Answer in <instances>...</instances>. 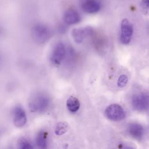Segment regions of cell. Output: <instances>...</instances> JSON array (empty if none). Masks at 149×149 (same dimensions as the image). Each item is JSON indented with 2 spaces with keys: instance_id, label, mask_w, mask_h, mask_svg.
I'll use <instances>...</instances> for the list:
<instances>
[{
  "instance_id": "cell-10",
  "label": "cell",
  "mask_w": 149,
  "mask_h": 149,
  "mask_svg": "<svg viewBox=\"0 0 149 149\" xmlns=\"http://www.w3.org/2000/svg\"><path fill=\"white\" fill-rule=\"evenodd\" d=\"M81 20L79 12L74 9H68L63 15V20L69 25L78 23Z\"/></svg>"
},
{
  "instance_id": "cell-8",
  "label": "cell",
  "mask_w": 149,
  "mask_h": 149,
  "mask_svg": "<svg viewBox=\"0 0 149 149\" xmlns=\"http://www.w3.org/2000/svg\"><path fill=\"white\" fill-rule=\"evenodd\" d=\"M81 6L84 12L94 13L100 10L101 3L98 0H83Z\"/></svg>"
},
{
  "instance_id": "cell-9",
  "label": "cell",
  "mask_w": 149,
  "mask_h": 149,
  "mask_svg": "<svg viewBox=\"0 0 149 149\" xmlns=\"http://www.w3.org/2000/svg\"><path fill=\"white\" fill-rule=\"evenodd\" d=\"M93 33V30L90 27L74 29L72 32L73 40L77 43H80L84 38L88 36H91Z\"/></svg>"
},
{
  "instance_id": "cell-12",
  "label": "cell",
  "mask_w": 149,
  "mask_h": 149,
  "mask_svg": "<svg viewBox=\"0 0 149 149\" xmlns=\"http://www.w3.org/2000/svg\"><path fill=\"white\" fill-rule=\"evenodd\" d=\"M48 134L45 131L41 130L39 132L36 136V143L40 148H45L47 147Z\"/></svg>"
},
{
  "instance_id": "cell-6",
  "label": "cell",
  "mask_w": 149,
  "mask_h": 149,
  "mask_svg": "<svg viewBox=\"0 0 149 149\" xmlns=\"http://www.w3.org/2000/svg\"><path fill=\"white\" fill-rule=\"evenodd\" d=\"M133 33L132 24L126 19L122 20L120 26V41L123 44H128L131 40Z\"/></svg>"
},
{
  "instance_id": "cell-14",
  "label": "cell",
  "mask_w": 149,
  "mask_h": 149,
  "mask_svg": "<svg viewBox=\"0 0 149 149\" xmlns=\"http://www.w3.org/2000/svg\"><path fill=\"white\" fill-rule=\"evenodd\" d=\"M68 127L69 125L66 122H60L55 126V133L58 136L62 135L68 131Z\"/></svg>"
},
{
  "instance_id": "cell-4",
  "label": "cell",
  "mask_w": 149,
  "mask_h": 149,
  "mask_svg": "<svg viewBox=\"0 0 149 149\" xmlns=\"http://www.w3.org/2000/svg\"><path fill=\"white\" fill-rule=\"evenodd\" d=\"M66 55V48L63 43L58 42L53 48L51 55L50 61L54 65L59 66L63 60Z\"/></svg>"
},
{
  "instance_id": "cell-15",
  "label": "cell",
  "mask_w": 149,
  "mask_h": 149,
  "mask_svg": "<svg viewBox=\"0 0 149 149\" xmlns=\"http://www.w3.org/2000/svg\"><path fill=\"white\" fill-rule=\"evenodd\" d=\"M19 147L22 149H30L33 148V146L31 145V143L26 139L23 138L19 142Z\"/></svg>"
},
{
  "instance_id": "cell-7",
  "label": "cell",
  "mask_w": 149,
  "mask_h": 149,
  "mask_svg": "<svg viewBox=\"0 0 149 149\" xmlns=\"http://www.w3.org/2000/svg\"><path fill=\"white\" fill-rule=\"evenodd\" d=\"M27 122L26 114L24 110L20 107H16L13 111V123L17 127H22Z\"/></svg>"
},
{
  "instance_id": "cell-1",
  "label": "cell",
  "mask_w": 149,
  "mask_h": 149,
  "mask_svg": "<svg viewBox=\"0 0 149 149\" xmlns=\"http://www.w3.org/2000/svg\"><path fill=\"white\" fill-rule=\"evenodd\" d=\"M49 99L45 94L37 93L33 95L29 102V108L32 112H42L49 105Z\"/></svg>"
},
{
  "instance_id": "cell-5",
  "label": "cell",
  "mask_w": 149,
  "mask_h": 149,
  "mask_svg": "<svg viewBox=\"0 0 149 149\" xmlns=\"http://www.w3.org/2000/svg\"><path fill=\"white\" fill-rule=\"evenodd\" d=\"M132 105L136 111L146 110L149 106V94L142 93L134 95L132 100Z\"/></svg>"
},
{
  "instance_id": "cell-17",
  "label": "cell",
  "mask_w": 149,
  "mask_h": 149,
  "mask_svg": "<svg viewBox=\"0 0 149 149\" xmlns=\"http://www.w3.org/2000/svg\"><path fill=\"white\" fill-rule=\"evenodd\" d=\"M142 12L146 15H149V0H143L140 4Z\"/></svg>"
},
{
  "instance_id": "cell-2",
  "label": "cell",
  "mask_w": 149,
  "mask_h": 149,
  "mask_svg": "<svg viewBox=\"0 0 149 149\" xmlns=\"http://www.w3.org/2000/svg\"><path fill=\"white\" fill-rule=\"evenodd\" d=\"M31 34L35 42L38 44H42L49 40L51 36V31L46 26L37 24L33 28Z\"/></svg>"
},
{
  "instance_id": "cell-13",
  "label": "cell",
  "mask_w": 149,
  "mask_h": 149,
  "mask_svg": "<svg viewBox=\"0 0 149 149\" xmlns=\"http://www.w3.org/2000/svg\"><path fill=\"white\" fill-rule=\"evenodd\" d=\"M80 106V104L79 100L74 96L69 97L66 101L67 108L72 113L77 112L79 109Z\"/></svg>"
},
{
  "instance_id": "cell-16",
  "label": "cell",
  "mask_w": 149,
  "mask_h": 149,
  "mask_svg": "<svg viewBox=\"0 0 149 149\" xmlns=\"http://www.w3.org/2000/svg\"><path fill=\"white\" fill-rule=\"evenodd\" d=\"M128 77L126 74H121L119 76L118 81L117 85L120 88L124 87L127 83Z\"/></svg>"
},
{
  "instance_id": "cell-3",
  "label": "cell",
  "mask_w": 149,
  "mask_h": 149,
  "mask_svg": "<svg viewBox=\"0 0 149 149\" xmlns=\"http://www.w3.org/2000/svg\"><path fill=\"white\" fill-rule=\"evenodd\" d=\"M106 116L113 121H120L126 116V113L122 107L116 104H113L107 107L105 110Z\"/></svg>"
},
{
  "instance_id": "cell-11",
  "label": "cell",
  "mask_w": 149,
  "mask_h": 149,
  "mask_svg": "<svg viewBox=\"0 0 149 149\" xmlns=\"http://www.w3.org/2000/svg\"><path fill=\"white\" fill-rule=\"evenodd\" d=\"M127 132L134 139H141L144 133L143 126L137 123H131L128 125Z\"/></svg>"
}]
</instances>
